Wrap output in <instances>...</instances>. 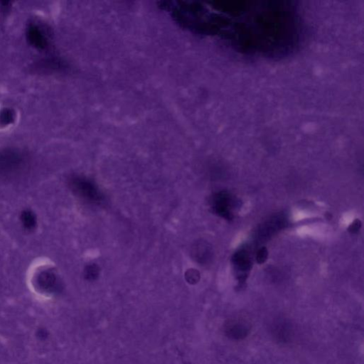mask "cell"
Segmentation results:
<instances>
[{"instance_id":"cell-3","label":"cell","mask_w":364,"mask_h":364,"mask_svg":"<svg viewBox=\"0 0 364 364\" xmlns=\"http://www.w3.org/2000/svg\"><path fill=\"white\" fill-rule=\"evenodd\" d=\"M233 264L236 267L238 271L246 273L251 268V259L247 253L244 251H239L233 256Z\"/></svg>"},{"instance_id":"cell-4","label":"cell","mask_w":364,"mask_h":364,"mask_svg":"<svg viewBox=\"0 0 364 364\" xmlns=\"http://www.w3.org/2000/svg\"><path fill=\"white\" fill-rule=\"evenodd\" d=\"M21 220H22L24 226L29 230L35 228V225L36 224V219H35V215H34L33 213L30 212H24L22 214Z\"/></svg>"},{"instance_id":"cell-8","label":"cell","mask_w":364,"mask_h":364,"mask_svg":"<svg viewBox=\"0 0 364 364\" xmlns=\"http://www.w3.org/2000/svg\"><path fill=\"white\" fill-rule=\"evenodd\" d=\"M267 255H268V251H267L266 248H262V249L259 250L257 255H256V260H257V263H264L267 260Z\"/></svg>"},{"instance_id":"cell-1","label":"cell","mask_w":364,"mask_h":364,"mask_svg":"<svg viewBox=\"0 0 364 364\" xmlns=\"http://www.w3.org/2000/svg\"><path fill=\"white\" fill-rule=\"evenodd\" d=\"M71 188L78 197L93 204H101L104 196L97 185L85 177H73L70 180Z\"/></svg>"},{"instance_id":"cell-7","label":"cell","mask_w":364,"mask_h":364,"mask_svg":"<svg viewBox=\"0 0 364 364\" xmlns=\"http://www.w3.org/2000/svg\"><path fill=\"white\" fill-rule=\"evenodd\" d=\"M207 248V246L203 244L196 246V247L194 249V254L197 260H201L202 259H204L206 256H207L209 251H208Z\"/></svg>"},{"instance_id":"cell-5","label":"cell","mask_w":364,"mask_h":364,"mask_svg":"<svg viewBox=\"0 0 364 364\" xmlns=\"http://www.w3.org/2000/svg\"><path fill=\"white\" fill-rule=\"evenodd\" d=\"M100 273L99 267L96 264H91L85 267L84 275L88 280H94L98 278Z\"/></svg>"},{"instance_id":"cell-9","label":"cell","mask_w":364,"mask_h":364,"mask_svg":"<svg viewBox=\"0 0 364 364\" xmlns=\"http://www.w3.org/2000/svg\"><path fill=\"white\" fill-rule=\"evenodd\" d=\"M362 222H361V220H359V219H357V220H355L353 222L352 224L349 225V228H348V231L350 232V233H353V234L358 233L359 230L362 228Z\"/></svg>"},{"instance_id":"cell-6","label":"cell","mask_w":364,"mask_h":364,"mask_svg":"<svg viewBox=\"0 0 364 364\" xmlns=\"http://www.w3.org/2000/svg\"><path fill=\"white\" fill-rule=\"evenodd\" d=\"M185 279L189 284H196L200 280V273L196 269H189L185 273Z\"/></svg>"},{"instance_id":"cell-2","label":"cell","mask_w":364,"mask_h":364,"mask_svg":"<svg viewBox=\"0 0 364 364\" xmlns=\"http://www.w3.org/2000/svg\"><path fill=\"white\" fill-rule=\"evenodd\" d=\"M233 199L231 195L225 191H221L213 196L212 200V209L214 212L227 220L233 218L231 209Z\"/></svg>"}]
</instances>
